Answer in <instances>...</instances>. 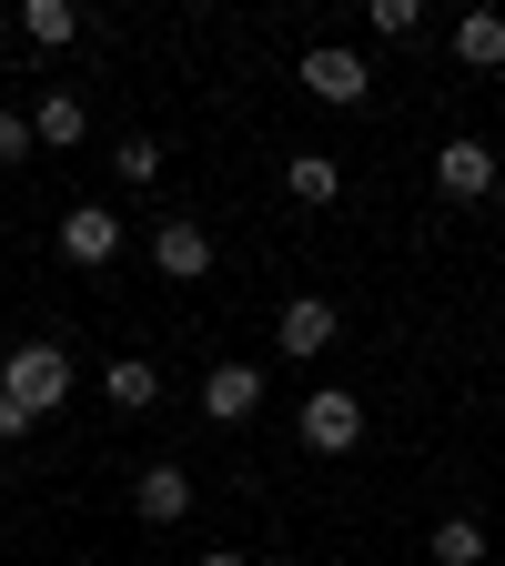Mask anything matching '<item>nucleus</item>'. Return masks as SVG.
Returning <instances> with one entry per match:
<instances>
[{
  "label": "nucleus",
  "mask_w": 505,
  "mask_h": 566,
  "mask_svg": "<svg viewBox=\"0 0 505 566\" xmlns=\"http://www.w3.org/2000/svg\"><path fill=\"white\" fill-rule=\"evenodd\" d=\"M0 395L31 405V415H61L71 405V354L61 344H11V354H0Z\"/></svg>",
  "instance_id": "obj_1"
},
{
  "label": "nucleus",
  "mask_w": 505,
  "mask_h": 566,
  "mask_svg": "<svg viewBox=\"0 0 505 566\" xmlns=\"http://www.w3.org/2000/svg\"><path fill=\"white\" fill-rule=\"evenodd\" d=\"M304 446L314 455H354V446H365V395H354V385H314L304 395Z\"/></svg>",
  "instance_id": "obj_2"
},
{
  "label": "nucleus",
  "mask_w": 505,
  "mask_h": 566,
  "mask_svg": "<svg viewBox=\"0 0 505 566\" xmlns=\"http://www.w3.org/2000/svg\"><path fill=\"white\" fill-rule=\"evenodd\" d=\"M294 82L314 92V102H334V112H365V92H375V71H365V51H344V41H324V51H304V71Z\"/></svg>",
  "instance_id": "obj_3"
},
{
  "label": "nucleus",
  "mask_w": 505,
  "mask_h": 566,
  "mask_svg": "<svg viewBox=\"0 0 505 566\" xmlns=\"http://www.w3.org/2000/svg\"><path fill=\"white\" fill-rule=\"evenodd\" d=\"M112 253H122V212H112V202H71V212H61V263L102 273Z\"/></svg>",
  "instance_id": "obj_4"
},
{
  "label": "nucleus",
  "mask_w": 505,
  "mask_h": 566,
  "mask_svg": "<svg viewBox=\"0 0 505 566\" xmlns=\"http://www.w3.org/2000/svg\"><path fill=\"white\" fill-rule=\"evenodd\" d=\"M435 192H445V202H485V192H495V153H485L475 132H455L445 153H435Z\"/></svg>",
  "instance_id": "obj_5"
},
{
  "label": "nucleus",
  "mask_w": 505,
  "mask_h": 566,
  "mask_svg": "<svg viewBox=\"0 0 505 566\" xmlns=\"http://www.w3.org/2000/svg\"><path fill=\"white\" fill-rule=\"evenodd\" d=\"M273 334H283V354H294V365H304V354H324V344L344 334V314H334L324 294H283V314H273Z\"/></svg>",
  "instance_id": "obj_6"
},
{
  "label": "nucleus",
  "mask_w": 505,
  "mask_h": 566,
  "mask_svg": "<svg viewBox=\"0 0 505 566\" xmlns=\"http://www.w3.org/2000/svg\"><path fill=\"white\" fill-rule=\"evenodd\" d=\"M131 516H141V526H182V516H192V475H182V465H141V475H131Z\"/></svg>",
  "instance_id": "obj_7"
},
{
  "label": "nucleus",
  "mask_w": 505,
  "mask_h": 566,
  "mask_svg": "<svg viewBox=\"0 0 505 566\" xmlns=\"http://www.w3.org/2000/svg\"><path fill=\"white\" fill-rule=\"evenodd\" d=\"M253 405H263V365H212L202 375V415L212 424H243Z\"/></svg>",
  "instance_id": "obj_8"
},
{
  "label": "nucleus",
  "mask_w": 505,
  "mask_h": 566,
  "mask_svg": "<svg viewBox=\"0 0 505 566\" xmlns=\"http://www.w3.org/2000/svg\"><path fill=\"white\" fill-rule=\"evenodd\" d=\"M152 263H162L172 283H202V273H212V243H202V223H192V212H172V223L152 233Z\"/></svg>",
  "instance_id": "obj_9"
},
{
  "label": "nucleus",
  "mask_w": 505,
  "mask_h": 566,
  "mask_svg": "<svg viewBox=\"0 0 505 566\" xmlns=\"http://www.w3.org/2000/svg\"><path fill=\"white\" fill-rule=\"evenodd\" d=\"M82 132H92V102L82 92H41L31 102V142H41V153H71Z\"/></svg>",
  "instance_id": "obj_10"
},
{
  "label": "nucleus",
  "mask_w": 505,
  "mask_h": 566,
  "mask_svg": "<svg viewBox=\"0 0 505 566\" xmlns=\"http://www.w3.org/2000/svg\"><path fill=\"white\" fill-rule=\"evenodd\" d=\"M283 192H294L304 212H324V202L344 192V163H334V153H283Z\"/></svg>",
  "instance_id": "obj_11"
},
{
  "label": "nucleus",
  "mask_w": 505,
  "mask_h": 566,
  "mask_svg": "<svg viewBox=\"0 0 505 566\" xmlns=\"http://www.w3.org/2000/svg\"><path fill=\"white\" fill-rule=\"evenodd\" d=\"M455 61L465 71H505V11H465L455 21Z\"/></svg>",
  "instance_id": "obj_12"
},
{
  "label": "nucleus",
  "mask_w": 505,
  "mask_h": 566,
  "mask_svg": "<svg viewBox=\"0 0 505 566\" xmlns=\"http://www.w3.org/2000/svg\"><path fill=\"white\" fill-rule=\"evenodd\" d=\"M21 41L31 51H71L82 41V11H71V0H21Z\"/></svg>",
  "instance_id": "obj_13"
},
{
  "label": "nucleus",
  "mask_w": 505,
  "mask_h": 566,
  "mask_svg": "<svg viewBox=\"0 0 505 566\" xmlns=\"http://www.w3.org/2000/svg\"><path fill=\"white\" fill-rule=\"evenodd\" d=\"M102 395H112L122 415H152V405H162V375L141 365V354H112V375H102Z\"/></svg>",
  "instance_id": "obj_14"
},
{
  "label": "nucleus",
  "mask_w": 505,
  "mask_h": 566,
  "mask_svg": "<svg viewBox=\"0 0 505 566\" xmlns=\"http://www.w3.org/2000/svg\"><path fill=\"white\" fill-rule=\"evenodd\" d=\"M424 546H435V566H485V526H475V516H435V536H424Z\"/></svg>",
  "instance_id": "obj_15"
},
{
  "label": "nucleus",
  "mask_w": 505,
  "mask_h": 566,
  "mask_svg": "<svg viewBox=\"0 0 505 566\" xmlns=\"http://www.w3.org/2000/svg\"><path fill=\"white\" fill-rule=\"evenodd\" d=\"M122 182H162V142H152V132L122 142Z\"/></svg>",
  "instance_id": "obj_16"
},
{
  "label": "nucleus",
  "mask_w": 505,
  "mask_h": 566,
  "mask_svg": "<svg viewBox=\"0 0 505 566\" xmlns=\"http://www.w3.org/2000/svg\"><path fill=\"white\" fill-rule=\"evenodd\" d=\"M375 31H385V41H414L424 11H414V0H375Z\"/></svg>",
  "instance_id": "obj_17"
},
{
  "label": "nucleus",
  "mask_w": 505,
  "mask_h": 566,
  "mask_svg": "<svg viewBox=\"0 0 505 566\" xmlns=\"http://www.w3.org/2000/svg\"><path fill=\"white\" fill-rule=\"evenodd\" d=\"M31 153V112H0V163H21Z\"/></svg>",
  "instance_id": "obj_18"
},
{
  "label": "nucleus",
  "mask_w": 505,
  "mask_h": 566,
  "mask_svg": "<svg viewBox=\"0 0 505 566\" xmlns=\"http://www.w3.org/2000/svg\"><path fill=\"white\" fill-rule=\"evenodd\" d=\"M31 424H41L31 405H11V395H0V446H21V436H31Z\"/></svg>",
  "instance_id": "obj_19"
},
{
  "label": "nucleus",
  "mask_w": 505,
  "mask_h": 566,
  "mask_svg": "<svg viewBox=\"0 0 505 566\" xmlns=\"http://www.w3.org/2000/svg\"><path fill=\"white\" fill-rule=\"evenodd\" d=\"M202 566H253V556H243V546H212V556H202Z\"/></svg>",
  "instance_id": "obj_20"
}]
</instances>
